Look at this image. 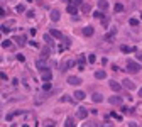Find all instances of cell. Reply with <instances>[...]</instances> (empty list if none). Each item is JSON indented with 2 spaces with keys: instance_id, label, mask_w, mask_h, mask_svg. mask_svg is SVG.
I'll return each instance as SVG.
<instances>
[{
  "instance_id": "1",
  "label": "cell",
  "mask_w": 142,
  "mask_h": 127,
  "mask_svg": "<svg viewBox=\"0 0 142 127\" xmlns=\"http://www.w3.org/2000/svg\"><path fill=\"white\" fill-rule=\"evenodd\" d=\"M127 71L129 73H139L141 71V64L135 61H127Z\"/></svg>"
},
{
  "instance_id": "2",
  "label": "cell",
  "mask_w": 142,
  "mask_h": 127,
  "mask_svg": "<svg viewBox=\"0 0 142 127\" xmlns=\"http://www.w3.org/2000/svg\"><path fill=\"white\" fill-rule=\"evenodd\" d=\"M108 102H110L112 105H122V97H118V95H112V97L108 98Z\"/></svg>"
},
{
  "instance_id": "3",
  "label": "cell",
  "mask_w": 142,
  "mask_h": 127,
  "mask_svg": "<svg viewBox=\"0 0 142 127\" xmlns=\"http://www.w3.org/2000/svg\"><path fill=\"white\" fill-rule=\"evenodd\" d=\"M78 119H86L88 117V108H85V107H80L78 108Z\"/></svg>"
},
{
  "instance_id": "4",
  "label": "cell",
  "mask_w": 142,
  "mask_h": 127,
  "mask_svg": "<svg viewBox=\"0 0 142 127\" xmlns=\"http://www.w3.org/2000/svg\"><path fill=\"white\" fill-rule=\"evenodd\" d=\"M36 66H37L39 71H46V69H47V64H46V61H44V59H37Z\"/></svg>"
},
{
  "instance_id": "5",
  "label": "cell",
  "mask_w": 142,
  "mask_h": 127,
  "mask_svg": "<svg viewBox=\"0 0 142 127\" xmlns=\"http://www.w3.org/2000/svg\"><path fill=\"white\" fill-rule=\"evenodd\" d=\"M85 56H83V54H80V56H78V69H81V71H83V69H85Z\"/></svg>"
},
{
  "instance_id": "6",
  "label": "cell",
  "mask_w": 142,
  "mask_h": 127,
  "mask_svg": "<svg viewBox=\"0 0 142 127\" xmlns=\"http://www.w3.org/2000/svg\"><path fill=\"white\" fill-rule=\"evenodd\" d=\"M98 9H100V12H105L108 9V2L107 0H98Z\"/></svg>"
},
{
  "instance_id": "7",
  "label": "cell",
  "mask_w": 142,
  "mask_h": 127,
  "mask_svg": "<svg viewBox=\"0 0 142 127\" xmlns=\"http://www.w3.org/2000/svg\"><path fill=\"white\" fill-rule=\"evenodd\" d=\"M49 36H51V37H56V39H61V37H63V34L57 29H49Z\"/></svg>"
},
{
  "instance_id": "8",
  "label": "cell",
  "mask_w": 142,
  "mask_h": 127,
  "mask_svg": "<svg viewBox=\"0 0 142 127\" xmlns=\"http://www.w3.org/2000/svg\"><path fill=\"white\" fill-rule=\"evenodd\" d=\"M51 78H53V73L49 71V68H47L46 71H42V80H44V81H47V83H49V81H51Z\"/></svg>"
},
{
  "instance_id": "9",
  "label": "cell",
  "mask_w": 142,
  "mask_h": 127,
  "mask_svg": "<svg viewBox=\"0 0 142 127\" xmlns=\"http://www.w3.org/2000/svg\"><path fill=\"white\" fill-rule=\"evenodd\" d=\"M68 83H69V85H80V83H81V78H80V76H69V78H68Z\"/></svg>"
},
{
  "instance_id": "10",
  "label": "cell",
  "mask_w": 142,
  "mask_h": 127,
  "mask_svg": "<svg viewBox=\"0 0 142 127\" xmlns=\"http://www.w3.org/2000/svg\"><path fill=\"white\" fill-rule=\"evenodd\" d=\"M123 87L127 88V90H134V88H135V85H134V81H130V80L129 78H125L123 80V83H122Z\"/></svg>"
},
{
  "instance_id": "11",
  "label": "cell",
  "mask_w": 142,
  "mask_h": 127,
  "mask_svg": "<svg viewBox=\"0 0 142 127\" xmlns=\"http://www.w3.org/2000/svg\"><path fill=\"white\" fill-rule=\"evenodd\" d=\"M73 66H75V59H68L66 63H64L63 66H61V69L64 71V69H69V68H73Z\"/></svg>"
},
{
  "instance_id": "12",
  "label": "cell",
  "mask_w": 142,
  "mask_h": 127,
  "mask_svg": "<svg viewBox=\"0 0 142 127\" xmlns=\"http://www.w3.org/2000/svg\"><path fill=\"white\" fill-rule=\"evenodd\" d=\"M59 17H61V14H59V10H51V20H54V22H57L59 20Z\"/></svg>"
},
{
  "instance_id": "13",
  "label": "cell",
  "mask_w": 142,
  "mask_h": 127,
  "mask_svg": "<svg viewBox=\"0 0 142 127\" xmlns=\"http://www.w3.org/2000/svg\"><path fill=\"white\" fill-rule=\"evenodd\" d=\"M93 32H95V29L91 27V26H86L85 29H83V34H85L86 37H88V36H93Z\"/></svg>"
},
{
  "instance_id": "14",
  "label": "cell",
  "mask_w": 142,
  "mask_h": 127,
  "mask_svg": "<svg viewBox=\"0 0 142 127\" xmlns=\"http://www.w3.org/2000/svg\"><path fill=\"white\" fill-rule=\"evenodd\" d=\"M95 78H96V80H105V78H107V73H105L103 69H100V71L95 73Z\"/></svg>"
},
{
  "instance_id": "15",
  "label": "cell",
  "mask_w": 142,
  "mask_h": 127,
  "mask_svg": "<svg viewBox=\"0 0 142 127\" xmlns=\"http://www.w3.org/2000/svg\"><path fill=\"white\" fill-rule=\"evenodd\" d=\"M14 41H15V42H17L19 46H24V44H26V41H27V39H26V36H17V37H15Z\"/></svg>"
},
{
  "instance_id": "16",
  "label": "cell",
  "mask_w": 142,
  "mask_h": 127,
  "mask_svg": "<svg viewBox=\"0 0 142 127\" xmlns=\"http://www.w3.org/2000/svg\"><path fill=\"white\" fill-rule=\"evenodd\" d=\"M75 100H85V92H81V90L75 92Z\"/></svg>"
},
{
  "instance_id": "17",
  "label": "cell",
  "mask_w": 142,
  "mask_h": 127,
  "mask_svg": "<svg viewBox=\"0 0 142 127\" xmlns=\"http://www.w3.org/2000/svg\"><path fill=\"white\" fill-rule=\"evenodd\" d=\"M64 127H75V119H73V117H68L66 122H64Z\"/></svg>"
},
{
  "instance_id": "18",
  "label": "cell",
  "mask_w": 142,
  "mask_h": 127,
  "mask_svg": "<svg viewBox=\"0 0 142 127\" xmlns=\"http://www.w3.org/2000/svg\"><path fill=\"white\" fill-rule=\"evenodd\" d=\"M120 51H122V53H134L135 49L130 48V46H125V44H123V46H120Z\"/></svg>"
},
{
  "instance_id": "19",
  "label": "cell",
  "mask_w": 142,
  "mask_h": 127,
  "mask_svg": "<svg viewBox=\"0 0 142 127\" xmlns=\"http://www.w3.org/2000/svg\"><path fill=\"white\" fill-rule=\"evenodd\" d=\"M68 14H71V15L78 14V7H75V5H68Z\"/></svg>"
},
{
  "instance_id": "20",
  "label": "cell",
  "mask_w": 142,
  "mask_h": 127,
  "mask_svg": "<svg viewBox=\"0 0 142 127\" xmlns=\"http://www.w3.org/2000/svg\"><path fill=\"white\" fill-rule=\"evenodd\" d=\"M91 100H93L95 103H98V102H102V100H103V97H102L100 93H93V97H91Z\"/></svg>"
},
{
  "instance_id": "21",
  "label": "cell",
  "mask_w": 142,
  "mask_h": 127,
  "mask_svg": "<svg viewBox=\"0 0 142 127\" xmlns=\"http://www.w3.org/2000/svg\"><path fill=\"white\" fill-rule=\"evenodd\" d=\"M110 88H112L114 92H118V90H120V85H118L117 81H110Z\"/></svg>"
},
{
  "instance_id": "22",
  "label": "cell",
  "mask_w": 142,
  "mask_h": 127,
  "mask_svg": "<svg viewBox=\"0 0 142 127\" xmlns=\"http://www.w3.org/2000/svg\"><path fill=\"white\" fill-rule=\"evenodd\" d=\"M115 34H117V29H112L110 32H108V34H107V36H105V39H107V41L112 39V37H115Z\"/></svg>"
},
{
  "instance_id": "23",
  "label": "cell",
  "mask_w": 142,
  "mask_h": 127,
  "mask_svg": "<svg viewBox=\"0 0 142 127\" xmlns=\"http://www.w3.org/2000/svg\"><path fill=\"white\" fill-rule=\"evenodd\" d=\"M2 48H7V49H9V48H12V42H10V41H9V39H5V41H2Z\"/></svg>"
},
{
  "instance_id": "24",
  "label": "cell",
  "mask_w": 142,
  "mask_h": 127,
  "mask_svg": "<svg viewBox=\"0 0 142 127\" xmlns=\"http://www.w3.org/2000/svg\"><path fill=\"white\" fill-rule=\"evenodd\" d=\"M81 10H83V12H90V10H91L90 3H81Z\"/></svg>"
},
{
  "instance_id": "25",
  "label": "cell",
  "mask_w": 142,
  "mask_h": 127,
  "mask_svg": "<svg viewBox=\"0 0 142 127\" xmlns=\"http://www.w3.org/2000/svg\"><path fill=\"white\" fill-rule=\"evenodd\" d=\"M49 54H51V49H49V48H44V49H42V58H47Z\"/></svg>"
},
{
  "instance_id": "26",
  "label": "cell",
  "mask_w": 142,
  "mask_h": 127,
  "mask_svg": "<svg viewBox=\"0 0 142 127\" xmlns=\"http://www.w3.org/2000/svg\"><path fill=\"white\" fill-rule=\"evenodd\" d=\"M15 10H17V12H26V5H22V3H19V5H17V7H15Z\"/></svg>"
},
{
  "instance_id": "27",
  "label": "cell",
  "mask_w": 142,
  "mask_h": 127,
  "mask_svg": "<svg viewBox=\"0 0 142 127\" xmlns=\"http://www.w3.org/2000/svg\"><path fill=\"white\" fill-rule=\"evenodd\" d=\"M0 31H2V32H5V34H9V32H10V27L5 24V26H2V27H0Z\"/></svg>"
},
{
  "instance_id": "28",
  "label": "cell",
  "mask_w": 142,
  "mask_h": 127,
  "mask_svg": "<svg viewBox=\"0 0 142 127\" xmlns=\"http://www.w3.org/2000/svg\"><path fill=\"white\" fill-rule=\"evenodd\" d=\"M93 15L96 17V19H103V12H100V10H96V12H93Z\"/></svg>"
},
{
  "instance_id": "29",
  "label": "cell",
  "mask_w": 142,
  "mask_h": 127,
  "mask_svg": "<svg viewBox=\"0 0 142 127\" xmlns=\"http://www.w3.org/2000/svg\"><path fill=\"white\" fill-rule=\"evenodd\" d=\"M69 2H71V5H75V7H78V5L83 3V0H69Z\"/></svg>"
},
{
  "instance_id": "30",
  "label": "cell",
  "mask_w": 142,
  "mask_h": 127,
  "mask_svg": "<svg viewBox=\"0 0 142 127\" xmlns=\"http://www.w3.org/2000/svg\"><path fill=\"white\" fill-rule=\"evenodd\" d=\"M44 41H46V42L49 44V46L53 44V39H51V36H47V34H44Z\"/></svg>"
},
{
  "instance_id": "31",
  "label": "cell",
  "mask_w": 142,
  "mask_h": 127,
  "mask_svg": "<svg viewBox=\"0 0 142 127\" xmlns=\"http://www.w3.org/2000/svg\"><path fill=\"white\" fill-rule=\"evenodd\" d=\"M115 10H117V12H122L123 5H122V3H115Z\"/></svg>"
},
{
  "instance_id": "32",
  "label": "cell",
  "mask_w": 142,
  "mask_h": 127,
  "mask_svg": "<svg viewBox=\"0 0 142 127\" xmlns=\"http://www.w3.org/2000/svg\"><path fill=\"white\" fill-rule=\"evenodd\" d=\"M129 24H130V26H139V20L137 19H130L129 20Z\"/></svg>"
},
{
  "instance_id": "33",
  "label": "cell",
  "mask_w": 142,
  "mask_h": 127,
  "mask_svg": "<svg viewBox=\"0 0 142 127\" xmlns=\"http://www.w3.org/2000/svg\"><path fill=\"white\" fill-rule=\"evenodd\" d=\"M42 90H44V92H49V90H51V83H44Z\"/></svg>"
},
{
  "instance_id": "34",
  "label": "cell",
  "mask_w": 142,
  "mask_h": 127,
  "mask_svg": "<svg viewBox=\"0 0 142 127\" xmlns=\"http://www.w3.org/2000/svg\"><path fill=\"white\" fill-rule=\"evenodd\" d=\"M95 54H88V61H90V63H95Z\"/></svg>"
},
{
  "instance_id": "35",
  "label": "cell",
  "mask_w": 142,
  "mask_h": 127,
  "mask_svg": "<svg viewBox=\"0 0 142 127\" xmlns=\"http://www.w3.org/2000/svg\"><path fill=\"white\" fill-rule=\"evenodd\" d=\"M27 17H29V19L34 17V10H27Z\"/></svg>"
},
{
  "instance_id": "36",
  "label": "cell",
  "mask_w": 142,
  "mask_h": 127,
  "mask_svg": "<svg viewBox=\"0 0 142 127\" xmlns=\"http://www.w3.org/2000/svg\"><path fill=\"white\" fill-rule=\"evenodd\" d=\"M29 46H32V48H37V42H36V41H29Z\"/></svg>"
},
{
  "instance_id": "37",
  "label": "cell",
  "mask_w": 142,
  "mask_h": 127,
  "mask_svg": "<svg viewBox=\"0 0 142 127\" xmlns=\"http://www.w3.org/2000/svg\"><path fill=\"white\" fill-rule=\"evenodd\" d=\"M127 112H130V108L129 107H122V114H127Z\"/></svg>"
},
{
  "instance_id": "38",
  "label": "cell",
  "mask_w": 142,
  "mask_h": 127,
  "mask_svg": "<svg viewBox=\"0 0 142 127\" xmlns=\"http://www.w3.org/2000/svg\"><path fill=\"white\" fill-rule=\"evenodd\" d=\"M85 127H98L96 124H93V122H90V124H85Z\"/></svg>"
},
{
  "instance_id": "39",
  "label": "cell",
  "mask_w": 142,
  "mask_h": 127,
  "mask_svg": "<svg viewBox=\"0 0 142 127\" xmlns=\"http://www.w3.org/2000/svg\"><path fill=\"white\" fill-rule=\"evenodd\" d=\"M17 59H19V61H24V59H26V58H24L22 54H17Z\"/></svg>"
},
{
  "instance_id": "40",
  "label": "cell",
  "mask_w": 142,
  "mask_h": 127,
  "mask_svg": "<svg viewBox=\"0 0 142 127\" xmlns=\"http://www.w3.org/2000/svg\"><path fill=\"white\" fill-rule=\"evenodd\" d=\"M3 15H5V10H3L2 7H0V17H3Z\"/></svg>"
},
{
  "instance_id": "41",
  "label": "cell",
  "mask_w": 142,
  "mask_h": 127,
  "mask_svg": "<svg viewBox=\"0 0 142 127\" xmlns=\"http://www.w3.org/2000/svg\"><path fill=\"white\" fill-rule=\"evenodd\" d=\"M137 59H139V61H142V54H137Z\"/></svg>"
},
{
  "instance_id": "42",
  "label": "cell",
  "mask_w": 142,
  "mask_h": 127,
  "mask_svg": "<svg viewBox=\"0 0 142 127\" xmlns=\"http://www.w3.org/2000/svg\"><path fill=\"white\" fill-rule=\"evenodd\" d=\"M139 95H141V97H142V87H141V90H139Z\"/></svg>"
},
{
  "instance_id": "43",
  "label": "cell",
  "mask_w": 142,
  "mask_h": 127,
  "mask_svg": "<svg viewBox=\"0 0 142 127\" xmlns=\"http://www.w3.org/2000/svg\"><path fill=\"white\" fill-rule=\"evenodd\" d=\"M46 127H54V124H49V126H46Z\"/></svg>"
},
{
  "instance_id": "44",
  "label": "cell",
  "mask_w": 142,
  "mask_h": 127,
  "mask_svg": "<svg viewBox=\"0 0 142 127\" xmlns=\"http://www.w3.org/2000/svg\"><path fill=\"white\" fill-rule=\"evenodd\" d=\"M27 2H32V0H27Z\"/></svg>"
},
{
  "instance_id": "45",
  "label": "cell",
  "mask_w": 142,
  "mask_h": 127,
  "mask_svg": "<svg viewBox=\"0 0 142 127\" xmlns=\"http://www.w3.org/2000/svg\"><path fill=\"white\" fill-rule=\"evenodd\" d=\"M64 2H69V0H64Z\"/></svg>"
}]
</instances>
